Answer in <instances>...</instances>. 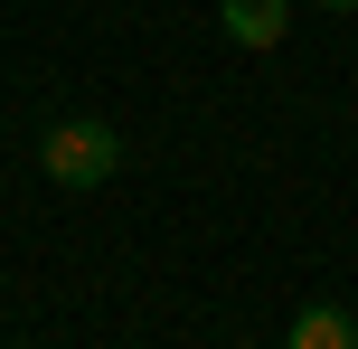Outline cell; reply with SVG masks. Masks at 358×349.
I'll list each match as a JSON object with an SVG mask.
<instances>
[{
  "mask_svg": "<svg viewBox=\"0 0 358 349\" xmlns=\"http://www.w3.org/2000/svg\"><path fill=\"white\" fill-rule=\"evenodd\" d=\"M38 170H48L57 189H104L113 170H123V132L94 123V113H66V123H48V142H38Z\"/></svg>",
  "mask_w": 358,
  "mask_h": 349,
  "instance_id": "cell-1",
  "label": "cell"
},
{
  "mask_svg": "<svg viewBox=\"0 0 358 349\" xmlns=\"http://www.w3.org/2000/svg\"><path fill=\"white\" fill-rule=\"evenodd\" d=\"M217 29H227V48H283L292 0H217Z\"/></svg>",
  "mask_w": 358,
  "mask_h": 349,
  "instance_id": "cell-2",
  "label": "cell"
},
{
  "mask_svg": "<svg viewBox=\"0 0 358 349\" xmlns=\"http://www.w3.org/2000/svg\"><path fill=\"white\" fill-rule=\"evenodd\" d=\"M283 349H358V321L340 312V302H302L292 331H283Z\"/></svg>",
  "mask_w": 358,
  "mask_h": 349,
  "instance_id": "cell-3",
  "label": "cell"
},
{
  "mask_svg": "<svg viewBox=\"0 0 358 349\" xmlns=\"http://www.w3.org/2000/svg\"><path fill=\"white\" fill-rule=\"evenodd\" d=\"M321 10H340V19H349V10H358V0H321Z\"/></svg>",
  "mask_w": 358,
  "mask_h": 349,
  "instance_id": "cell-4",
  "label": "cell"
}]
</instances>
